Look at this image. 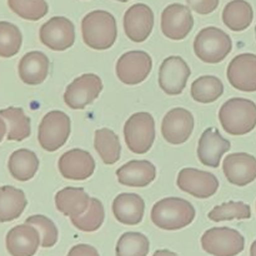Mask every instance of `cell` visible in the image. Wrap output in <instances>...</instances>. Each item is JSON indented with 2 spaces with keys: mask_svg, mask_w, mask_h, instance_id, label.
<instances>
[{
  "mask_svg": "<svg viewBox=\"0 0 256 256\" xmlns=\"http://www.w3.org/2000/svg\"><path fill=\"white\" fill-rule=\"evenodd\" d=\"M102 90V78L96 74H82L75 78L64 92V102L70 109L82 110L94 102Z\"/></svg>",
  "mask_w": 256,
  "mask_h": 256,
  "instance_id": "cell-8",
  "label": "cell"
},
{
  "mask_svg": "<svg viewBox=\"0 0 256 256\" xmlns=\"http://www.w3.org/2000/svg\"><path fill=\"white\" fill-rule=\"evenodd\" d=\"M222 170L232 185L246 186L256 180V158L248 152L229 154L222 162Z\"/></svg>",
  "mask_w": 256,
  "mask_h": 256,
  "instance_id": "cell-19",
  "label": "cell"
},
{
  "mask_svg": "<svg viewBox=\"0 0 256 256\" xmlns=\"http://www.w3.org/2000/svg\"><path fill=\"white\" fill-rule=\"evenodd\" d=\"M154 28V12L146 4H134L125 12L124 30L132 42H142Z\"/></svg>",
  "mask_w": 256,
  "mask_h": 256,
  "instance_id": "cell-16",
  "label": "cell"
},
{
  "mask_svg": "<svg viewBox=\"0 0 256 256\" xmlns=\"http://www.w3.org/2000/svg\"><path fill=\"white\" fill-rule=\"evenodd\" d=\"M255 35H256V26H255Z\"/></svg>",
  "mask_w": 256,
  "mask_h": 256,
  "instance_id": "cell-43",
  "label": "cell"
},
{
  "mask_svg": "<svg viewBox=\"0 0 256 256\" xmlns=\"http://www.w3.org/2000/svg\"><path fill=\"white\" fill-rule=\"evenodd\" d=\"M22 44V35L19 28L9 22H0V56H14L19 52Z\"/></svg>",
  "mask_w": 256,
  "mask_h": 256,
  "instance_id": "cell-34",
  "label": "cell"
},
{
  "mask_svg": "<svg viewBox=\"0 0 256 256\" xmlns=\"http://www.w3.org/2000/svg\"><path fill=\"white\" fill-rule=\"evenodd\" d=\"M105 219L104 205L96 198H90V204L86 212L76 218H72V224L78 230L84 232H92L99 230Z\"/></svg>",
  "mask_w": 256,
  "mask_h": 256,
  "instance_id": "cell-31",
  "label": "cell"
},
{
  "mask_svg": "<svg viewBox=\"0 0 256 256\" xmlns=\"http://www.w3.org/2000/svg\"><path fill=\"white\" fill-rule=\"evenodd\" d=\"M28 205L24 192L12 185L0 186V222L18 219Z\"/></svg>",
  "mask_w": 256,
  "mask_h": 256,
  "instance_id": "cell-25",
  "label": "cell"
},
{
  "mask_svg": "<svg viewBox=\"0 0 256 256\" xmlns=\"http://www.w3.org/2000/svg\"><path fill=\"white\" fill-rule=\"evenodd\" d=\"M212 222H228V220H244L252 218V209L242 202H228L215 206L208 215Z\"/></svg>",
  "mask_w": 256,
  "mask_h": 256,
  "instance_id": "cell-33",
  "label": "cell"
},
{
  "mask_svg": "<svg viewBox=\"0 0 256 256\" xmlns=\"http://www.w3.org/2000/svg\"><path fill=\"white\" fill-rule=\"evenodd\" d=\"M195 208L182 198H164L152 209V222L159 229L180 230L189 226L195 219Z\"/></svg>",
  "mask_w": 256,
  "mask_h": 256,
  "instance_id": "cell-2",
  "label": "cell"
},
{
  "mask_svg": "<svg viewBox=\"0 0 256 256\" xmlns=\"http://www.w3.org/2000/svg\"><path fill=\"white\" fill-rule=\"evenodd\" d=\"M8 168L18 182H28L32 179L39 169V159L36 154L29 149L15 150L9 158Z\"/></svg>",
  "mask_w": 256,
  "mask_h": 256,
  "instance_id": "cell-26",
  "label": "cell"
},
{
  "mask_svg": "<svg viewBox=\"0 0 256 256\" xmlns=\"http://www.w3.org/2000/svg\"><path fill=\"white\" fill-rule=\"evenodd\" d=\"M118 182L130 188H145L156 178V168L149 160H130L116 170Z\"/></svg>",
  "mask_w": 256,
  "mask_h": 256,
  "instance_id": "cell-21",
  "label": "cell"
},
{
  "mask_svg": "<svg viewBox=\"0 0 256 256\" xmlns=\"http://www.w3.org/2000/svg\"><path fill=\"white\" fill-rule=\"evenodd\" d=\"M89 204L90 196L82 188L68 186L59 190L55 195L56 209L70 219L84 214Z\"/></svg>",
  "mask_w": 256,
  "mask_h": 256,
  "instance_id": "cell-24",
  "label": "cell"
},
{
  "mask_svg": "<svg viewBox=\"0 0 256 256\" xmlns=\"http://www.w3.org/2000/svg\"><path fill=\"white\" fill-rule=\"evenodd\" d=\"M25 222L32 225L39 230L42 248H52L58 242L59 232H58L56 225L49 218L44 216V215H32V216L28 218Z\"/></svg>",
  "mask_w": 256,
  "mask_h": 256,
  "instance_id": "cell-36",
  "label": "cell"
},
{
  "mask_svg": "<svg viewBox=\"0 0 256 256\" xmlns=\"http://www.w3.org/2000/svg\"><path fill=\"white\" fill-rule=\"evenodd\" d=\"M230 85L240 92H256V55L239 54L230 62L226 70Z\"/></svg>",
  "mask_w": 256,
  "mask_h": 256,
  "instance_id": "cell-15",
  "label": "cell"
},
{
  "mask_svg": "<svg viewBox=\"0 0 256 256\" xmlns=\"http://www.w3.org/2000/svg\"><path fill=\"white\" fill-rule=\"evenodd\" d=\"M8 5L18 16L30 22H38L49 12L45 0H8Z\"/></svg>",
  "mask_w": 256,
  "mask_h": 256,
  "instance_id": "cell-35",
  "label": "cell"
},
{
  "mask_svg": "<svg viewBox=\"0 0 256 256\" xmlns=\"http://www.w3.org/2000/svg\"><path fill=\"white\" fill-rule=\"evenodd\" d=\"M152 256H178L174 252H170V250L162 249V250H156Z\"/></svg>",
  "mask_w": 256,
  "mask_h": 256,
  "instance_id": "cell-40",
  "label": "cell"
},
{
  "mask_svg": "<svg viewBox=\"0 0 256 256\" xmlns=\"http://www.w3.org/2000/svg\"><path fill=\"white\" fill-rule=\"evenodd\" d=\"M72 132L70 118L60 110L49 112L42 119L38 129L40 146L49 152H56L64 146Z\"/></svg>",
  "mask_w": 256,
  "mask_h": 256,
  "instance_id": "cell-5",
  "label": "cell"
},
{
  "mask_svg": "<svg viewBox=\"0 0 256 256\" xmlns=\"http://www.w3.org/2000/svg\"><path fill=\"white\" fill-rule=\"evenodd\" d=\"M40 42L54 52H64L74 45L75 26L65 16H54L42 25Z\"/></svg>",
  "mask_w": 256,
  "mask_h": 256,
  "instance_id": "cell-11",
  "label": "cell"
},
{
  "mask_svg": "<svg viewBox=\"0 0 256 256\" xmlns=\"http://www.w3.org/2000/svg\"><path fill=\"white\" fill-rule=\"evenodd\" d=\"M232 38L216 26L204 28L195 36V55L208 64H218L222 62L232 52Z\"/></svg>",
  "mask_w": 256,
  "mask_h": 256,
  "instance_id": "cell-4",
  "label": "cell"
},
{
  "mask_svg": "<svg viewBox=\"0 0 256 256\" xmlns=\"http://www.w3.org/2000/svg\"><path fill=\"white\" fill-rule=\"evenodd\" d=\"M58 168L62 178L68 180H86L94 174L95 160L89 152L72 149L60 156Z\"/></svg>",
  "mask_w": 256,
  "mask_h": 256,
  "instance_id": "cell-17",
  "label": "cell"
},
{
  "mask_svg": "<svg viewBox=\"0 0 256 256\" xmlns=\"http://www.w3.org/2000/svg\"><path fill=\"white\" fill-rule=\"evenodd\" d=\"M82 40L94 50H106L114 45L118 38L116 20L105 10H94L82 18Z\"/></svg>",
  "mask_w": 256,
  "mask_h": 256,
  "instance_id": "cell-1",
  "label": "cell"
},
{
  "mask_svg": "<svg viewBox=\"0 0 256 256\" xmlns=\"http://www.w3.org/2000/svg\"><path fill=\"white\" fill-rule=\"evenodd\" d=\"M194 130V116L184 108H174L166 112L162 122V138L169 144H184Z\"/></svg>",
  "mask_w": 256,
  "mask_h": 256,
  "instance_id": "cell-14",
  "label": "cell"
},
{
  "mask_svg": "<svg viewBox=\"0 0 256 256\" xmlns=\"http://www.w3.org/2000/svg\"><path fill=\"white\" fill-rule=\"evenodd\" d=\"M145 202L134 192H122L112 202L115 219L124 225H138L144 218Z\"/></svg>",
  "mask_w": 256,
  "mask_h": 256,
  "instance_id": "cell-22",
  "label": "cell"
},
{
  "mask_svg": "<svg viewBox=\"0 0 256 256\" xmlns=\"http://www.w3.org/2000/svg\"><path fill=\"white\" fill-rule=\"evenodd\" d=\"M176 185L180 190L198 199H208L216 194L219 180L214 174L194 168H184L179 172Z\"/></svg>",
  "mask_w": 256,
  "mask_h": 256,
  "instance_id": "cell-10",
  "label": "cell"
},
{
  "mask_svg": "<svg viewBox=\"0 0 256 256\" xmlns=\"http://www.w3.org/2000/svg\"><path fill=\"white\" fill-rule=\"evenodd\" d=\"M94 146L99 156L106 165H112L120 159L122 145L119 136L108 128H102L95 132Z\"/></svg>",
  "mask_w": 256,
  "mask_h": 256,
  "instance_id": "cell-29",
  "label": "cell"
},
{
  "mask_svg": "<svg viewBox=\"0 0 256 256\" xmlns=\"http://www.w3.org/2000/svg\"><path fill=\"white\" fill-rule=\"evenodd\" d=\"M150 250L149 239L142 232H128L119 238L116 256H148Z\"/></svg>",
  "mask_w": 256,
  "mask_h": 256,
  "instance_id": "cell-32",
  "label": "cell"
},
{
  "mask_svg": "<svg viewBox=\"0 0 256 256\" xmlns=\"http://www.w3.org/2000/svg\"><path fill=\"white\" fill-rule=\"evenodd\" d=\"M194 26L192 10L186 5L170 4L162 12V32L172 40H182Z\"/></svg>",
  "mask_w": 256,
  "mask_h": 256,
  "instance_id": "cell-13",
  "label": "cell"
},
{
  "mask_svg": "<svg viewBox=\"0 0 256 256\" xmlns=\"http://www.w3.org/2000/svg\"><path fill=\"white\" fill-rule=\"evenodd\" d=\"M125 142L130 152L146 154L155 140V120L152 114L140 112L132 114L124 126Z\"/></svg>",
  "mask_w": 256,
  "mask_h": 256,
  "instance_id": "cell-6",
  "label": "cell"
},
{
  "mask_svg": "<svg viewBox=\"0 0 256 256\" xmlns=\"http://www.w3.org/2000/svg\"><path fill=\"white\" fill-rule=\"evenodd\" d=\"M232 149V144L216 128H208L202 134L198 145V158L205 166L219 168L222 158Z\"/></svg>",
  "mask_w": 256,
  "mask_h": 256,
  "instance_id": "cell-20",
  "label": "cell"
},
{
  "mask_svg": "<svg viewBox=\"0 0 256 256\" xmlns=\"http://www.w3.org/2000/svg\"><path fill=\"white\" fill-rule=\"evenodd\" d=\"M219 120L228 134H249L256 126V104L244 98H232L220 108Z\"/></svg>",
  "mask_w": 256,
  "mask_h": 256,
  "instance_id": "cell-3",
  "label": "cell"
},
{
  "mask_svg": "<svg viewBox=\"0 0 256 256\" xmlns=\"http://www.w3.org/2000/svg\"><path fill=\"white\" fill-rule=\"evenodd\" d=\"M250 256H256V240L252 244V248H250Z\"/></svg>",
  "mask_w": 256,
  "mask_h": 256,
  "instance_id": "cell-41",
  "label": "cell"
},
{
  "mask_svg": "<svg viewBox=\"0 0 256 256\" xmlns=\"http://www.w3.org/2000/svg\"><path fill=\"white\" fill-rule=\"evenodd\" d=\"M192 98L202 104L214 102L224 94V84L214 75H204L198 78L192 84Z\"/></svg>",
  "mask_w": 256,
  "mask_h": 256,
  "instance_id": "cell-30",
  "label": "cell"
},
{
  "mask_svg": "<svg viewBox=\"0 0 256 256\" xmlns=\"http://www.w3.org/2000/svg\"><path fill=\"white\" fill-rule=\"evenodd\" d=\"M66 256H100L98 250L94 246L88 244H79L75 245L70 249Z\"/></svg>",
  "mask_w": 256,
  "mask_h": 256,
  "instance_id": "cell-38",
  "label": "cell"
},
{
  "mask_svg": "<svg viewBox=\"0 0 256 256\" xmlns=\"http://www.w3.org/2000/svg\"><path fill=\"white\" fill-rule=\"evenodd\" d=\"M116 76L126 85H138L145 82L152 69V59L146 52L132 50L118 59Z\"/></svg>",
  "mask_w": 256,
  "mask_h": 256,
  "instance_id": "cell-9",
  "label": "cell"
},
{
  "mask_svg": "<svg viewBox=\"0 0 256 256\" xmlns=\"http://www.w3.org/2000/svg\"><path fill=\"white\" fill-rule=\"evenodd\" d=\"M6 130H8L6 122L0 116V142H2V139H4L5 134H6Z\"/></svg>",
  "mask_w": 256,
  "mask_h": 256,
  "instance_id": "cell-39",
  "label": "cell"
},
{
  "mask_svg": "<svg viewBox=\"0 0 256 256\" xmlns=\"http://www.w3.org/2000/svg\"><path fill=\"white\" fill-rule=\"evenodd\" d=\"M254 10L246 0H232L222 10V22L232 32H244L252 25Z\"/></svg>",
  "mask_w": 256,
  "mask_h": 256,
  "instance_id": "cell-27",
  "label": "cell"
},
{
  "mask_svg": "<svg viewBox=\"0 0 256 256\" xmlns=\"http://www.w3.org/2000/svg\"><path fill=\"white\" fill-rule=\"evenodd\" d=\"M192 75L189 65L182 56L166 58L159 69V85L168 95H180Z\"/></svg>",
  "mask_w": 256,
  "mask_h": 256,
  "instance_id": "cell-12",
  "label": "cell"
},
{
  "mask_svg": "<svg viewBox=\"0 0 256 256\" xmlns=\"http://www.w3.org/2000/svg\"><path fill=\"white\" fill-rule=\"evenodd\" d=\"M186 2L198 14L208 15L218 9L220 0H186Z\"/></svg>",
  "mask_w": 256,
  "mask_h": 256,
  "instance_id": "cell-37",
  "label": "cell"
},
{
  "mask_svg": "<svg viewBox=\"0 0 256 256\" xmlns=\"http://www.w3.org/2000/svg\"><path fill=\"white\" fill-rule=\"evenodd\" d=\"M116 2H129V0H116Z\"/></svg>",
  "mask_w": 256,
  "mask_h": 256,
  "instance_id": "cell-42",
  "label": "cell"
},
{
  "mask_svg": "<svg viewBox=\"0 0 256 256\" xmlns=\"http://www.w3.org/2000/svg\"><path fill=\"white\" fill-rule=\"evenodd\" d=\"M204 252L212 256H236L245 248V239L232 228H212L202 236Z\"/></svg>",
  "mask_w": 256,
  "mask_h": 256,
  "instance_id": "cell-7",
  "label": "cell"
},
{
  "mask_svg": "<svg viewBox=\"0 0 256 256\" xmlns=\"http://www.w3.org/2000/svg\"><path fill=\"white\" fill-rule=\"evenodd\" d=\"M0 116L6 122V139L9 142H22L30 136V132H32L30 118L25 115L22 108L10 106L6 109H2Z\"/></svg>",
  "mask_w": 256,
  "mask_h": 256,
  "instance_id": "cell-28",
  "label": "cell"
},
{
  "mask_svg": "<svg viewBox=\"0 0 256 256\" xmlns=\"http://www.w3.org/2000/svg\"><path fill=\"white\" fill-rule=\"evenodd\" d=\"M49 58L42 52H26L20 59L18 72L22 82L28 85H39L45 82L49 74Z\"/></svg>",
  "mask_w": 256,
  "mask_h": 256,
  "instance_id": "cell-23",
  "label": "cell"
},
{
  "mask_svg": "<svg viewBox=\"0 0 256 256\" xmlns=\"http://www.w3.org/2000/svg\"><path fill=\"white\" fill-rule=\"evenodd\" d=\"M5 242L12 256H34L42 245V236L36 228L25 222L10 229Z\"/></svg>",
  "mask_w": 256,
  "mask_h": 256,
  "instance_id": "cell-18",
  "label": "cell"
}]
</instances>
